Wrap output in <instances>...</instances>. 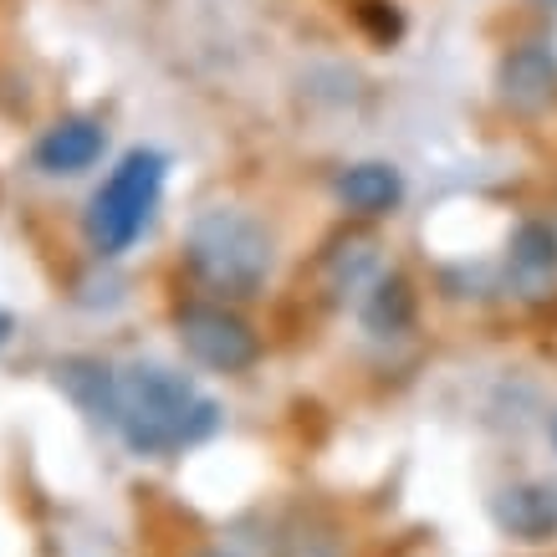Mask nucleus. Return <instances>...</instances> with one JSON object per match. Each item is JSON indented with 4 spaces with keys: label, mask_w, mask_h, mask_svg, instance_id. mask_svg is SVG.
Here are the masks:
<instances>
[{
    "label": "nucleus",
    "mask_w": 557,
    "mask_h": 557,
    "mask_svg": "<svg viewBox=\"0 0 557 557\" xmlns=\"http://www.w3.org/2000/svg\"><path fill=\"white\" fill-rule=\"evenodd\" d=\"M102 153H108V128H102V119H92V113H67V119H57L47 134L36 138L32 164L47 174V180H72V174L92 170Z\"/></svg>",
    "instance_id": "obj_7"
},
{
    "label": "nucleus",
    "mask_w": 557,
    "mask_h": 557,
    "mask_svg": "<svg viewBox=\"0 0 557 557\" xmlns=\"http://www.w3.org/2000/svg\"><path fill=\"white\" fill-rule=\"evenodd\" d=\"M200 557H231V553H200Z\"/></svg>",
    "instance_id": "obj_16"
},
{
    "label": "nucleus",
    "mask_w": 557,
    "mask_h": 557,
    "mask_svg": "<svg viewBox=\"0 0 557 557\" xmlns=\"http://www.w3.org/2000/svg\"><path fill=\"white\" fill-rule=\"evenodd\" d=\"M527 5H537V11H557V0H527Z\"/></svg>",
    "instance_id": "obj_14"
},
{
    "label": "nucleus",
    "mask_w": 557,
    "mask_h": 557,
    "mask_svg": "<svg viewBox=\"0 0 557 557\" xmlns=\"http://www.w3.org/2000/svg\"><path fill=\"white\" fill-rule=\"evenodd\" d=\"M358 318L373 338H405L414 327V282L405 271H379L369 287H363V302H358Z\"/></svg>",
    "instance_id": "obj_11"
},
{
    "label": "nucleus",
    "mask_w": 557,
    "mask_h": 557,
    "mask_svg": "<svg viewBox=\"0 0 557 557\" xmlns=\"http://www.w3.org/2000/svg\"><path fill=\"white\" fill-rule=\"evenodd\" d=\"M491 522L511 542H553L557 537V486L553 481H511L491 496Z\"/></svg>",
    "instance_id": "obj_8"
},
{
    "label": "nucleus",
    "mask_w": 557,
    "mask_h": 557,
    "mask_svg": "<svg viewBox=\"0 0 557 557\" xmlns=\"http://www.w3.org/2000/svg\"><path fill=\"white\" fill-rule=\"evenodd\" d=\"M496 98L517 119H542L557 108V47L553 41H517L496 62Z\"/></svg>",
    "instance_id": "obj_5"
},
{
    "label": "nucleus",
    "mask_w": 557,
    "mask_h": 557,
    "mask_svg": "<svg viewBox=\"0 0 557 557\" xmlns=\"http://www.w3.org/2000/svg\"><path fill=\"white\" fill-rule=\"evenodd\" d=\"M322 276L333 292H363L379 276V246L369 231H343L338 240H327L322 251Z\"/></svg>",
    "instance_id": "obj_12"
},
{
    "label": "nucleus",
    "mask_w": 557,
    "mask_h": 557,
    "mask_svg": "<svg viewBox=\"0 0 557 557\" xmlns=\"http://www.w3.org/2000/svg\"><path fill=\"white\" fill-rule=\"evenodd\" d=\"M333 200L354 220H384L405 205V174L388 159H358L333 174Z\"/></svg>",
    "instance_id": "obj_9"
},
{
    "label": "nucleus",
    "mask_w": 557,
    "mask_h": 557,
    "mask_svg": "<svg viewBox=\"0 0 557 557\" xmlns=\"http://www.w3.org/2000/svg\"><path fill=\"white\" fill-rule=\"evenodd\" d=\"M123 445L144 460L185 456L220 430V405L195 379L164 363H123L119 369V424Z\"/></svg>",
    "instance_id": "obj_1"
},
{
    "label": "nucleus",
    "mask_w": 557,
    "mask_h": 557,
    "mask_svg": "<svg viewBox=\"0 0 557 557\" xmlns=\"http://www.w3.org/2000/svg\"><path fill=\"white\" fill-rule=\"evenodd\" d=\"M276 271V236L271 225L240 205H210L185 231V276L200 297L251 302Z\"/></svg>",
    "instance_id": "obj_2"
},
{
    "label": "nucleus",
    "mask_w": 557,
    "mask_h": 557,
    "mask_svg": "<svg viewBox=\"0 0 557 557\" xmlns=\"http://www.w3.org/2000/svg\"><path fill=\"white\" fill-rule=\"evenodd\" d=\"M502 287L517 302H553L557 297V225L553 220H522L507 236Z\"/></svg>",
    "instance_id": "obj_6"
},
{
    "label": "nucleus",
    "mask_w": 557,
    "mask_h": 557,
    "mask_svg": "<svg viewBox=\"0 0 557 557\" xmlns=\"http://www.w3.org/2000/svg\"><path fill=\"white\" fill-rule=\"evenodd\" d=\"M57 388L83 409L92 424H119V369L102 358H62L57 363Z\"/></svg>",
    "instance_id": "obj_10"
},
{
    "label": "nucleus",
    "mask_w": 557,
    "mask_h": 557,
    "mask_svg": "<svg viewBox=\"0 0 557 557\" xmlns=\"http://www.w3.org/2000/svg\"><path fill=\"white\" fill-rule=\"evenodd\" d=\"M547 440H553V450H557V414L547 420Z\"/></svg>",
    "instance_id": "obj_15"
},
{
    "label": "nucleus",
    "mask_w": 557,
    "mask_h": 557,
    "mask_svg": "<svg viewBox=\"0 0 557 557\" xmlns=\"http://www.w3.org/2000/svg\"><path fill=\"white\" fill-rule=\"evenodd\" d=\"M164 185H170V153L128 149L113 170L102 174V185L92 189V200H87V215H83L87 246H92L102 261L123 256L149 231L153 210L164 200Z\"/></svg>",
    "instance_id": "obj_3"
},
{
    "label": "nucleus",
    "mask_w": 557,
    "mask_h": 557,
    "mask_svg": "<svg viewBox=\"0 0 557 557\" xmlns=\"http://www.w3.org/2000/svg\"><path fill=\"white\" fill-rule=\"evenodd\" d=\"M11 333H16V318H11V312H5V307H0V348H5V343H11Z\"/></svg>",
    "instance_id": "obj_13"
},
{
    "label": "nucleus",
    "mask_w": 557,
    "mask_h": 557,
    "mask_svg": "<svg viewBox=\"0 0 557 557\" xmlns=\"http://www.w3.org/2000/svg\"><path fill=\"white\" fill-rule=\"evenodd\" d=\"M174 338L200 369L240 379L261 363V333L251 327V318H240L236 302H220V297H185L174 307Z\"/></svg>",
    "instance_id": "obj_4"
}]
</instances>
